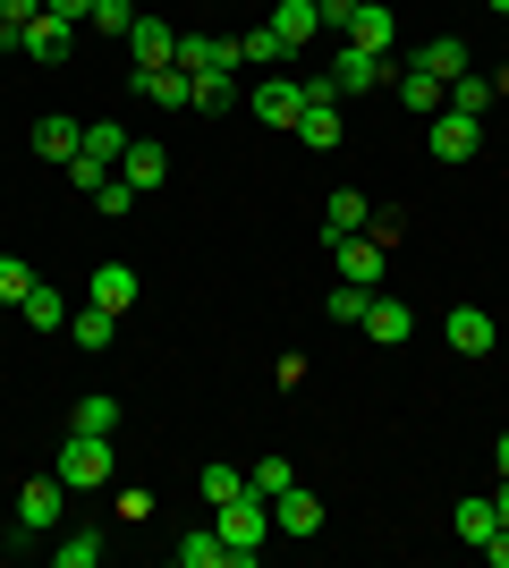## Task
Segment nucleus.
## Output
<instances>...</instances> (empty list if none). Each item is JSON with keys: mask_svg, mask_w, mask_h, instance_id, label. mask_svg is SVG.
Returning <instances> with one entry per match:
<instances>
[{"mask_svg": "<svg viewBox=\"0 0 509 568\" xmlns=\"http://www.w3.org/2000/svg\"><path fill=\"white\" fill-rule=\"evenodd\" d=\"M60 509H69V484H60V475H34V484L18 493V535H51Z\"/></svg>", "mask_w": 509, "mask_h": 568, "instance_id": "8", "label": "nucleus"}, {"mask_svg": "<svg viewBox=\"0 0 509 568\" xmlns=\"http://www.w3.org/2000/svg\"><path fill=\"white\" fill-rule=\"evenodd\" d=\"M120 179H128L136 195H153V187L170 179V153H162L153 136H128V153H120Z\"/></svg>", "mask_w": 509, "mask_h": 568, "instance_id": "13", "label": "nucleus"}, {"mask_svg": "<svg viewBox=\"0 0 509 568\" xmlns=\"http://www.w3.org/2000/svg\"><path fill=\"white\" fill-rule=\"evenodd\" d=\"M441 94H450V102H441V111H467V119H485V111H492V94H501V85H492L485 69H467V77H450V85H441Z\"/></svg>", "mask_w": 509, "mask_h": 568, "instance_id": "23", "label": "nucleus"}, {"mask_svg": "<svg viewBox=\"0 0 509 568\" xmlns=\"http://www.w3.org/2000/svg\"><path fill=\"white\" fill-rule=\"evenodd\" d=\"M425 144H434V162H476V153H485V119H467V111H434L425 119Z\"/></svg>", "mask_w": 509, "mask_h": 568, "instance_id": "3", "label": "nucleus"}, {"mask_svg": "<svg viewBox=\"0 0 509 568\" xmlns=\"http://www.w3.org/2000/svg\"><path fill=\"white\" fill-rule=\"evenodd\" d=\"M492 509H501V526H509V475H501V493H492Z\"/></svg>", "mask_w": 509, "mask_h": 568, "instance_id": "45", "label": "nucleus"}, {"mask_svg": "<svg viewBox=\"0 0 509 568\" xmlns=\"http://www.w3.org/2000/svg\"><path fill=\"white\" fill-rule=\"evenodd\" d=\"M323 77H332V94H374V85L390 77V60H383V51H357V43H339V51H332V69H323Z\"/></svg>", "mask_w": 509, "mask_h": 568, "instance_id": "7", "label": "nucleus"}, {"mask_svg": "<svg viewBox=\"0 0 509 568\" xmlns=\"http://www.w3.org/2000/svg\"><path fill=\"white\" fill-rule=\"evenodd\" d=\"M315 526H323V500L306 484H289V493L272 500V535H315Z\"/></svg>", "mask_w": 509, "mask_h": 568, "instance_id": "15", "label": "nucleus"}, {"mask_svg": "<svg viewBox=\"0 0 509 568\" xmlns=\"http://www.w3.org/2000/svg\"><path fill=\"white\" fill-rule=\"evenodd\" d=\"M281 60H289V43H281L272 26H246L238 34V69H281Z\"/></svg>", "mask_w": 509, "mask_h": 568, "instance_id": "28", "label": "nucleus"}, {"mask_svg": "<svg viewBox=\"0 0 509 568\" xmlns=\"http://www.w3.org/2000/svg\"><path fill=\"white\" fill-rule=\"evenodd\" d=\"M170 560H179V568H230V544L204 526V535H179V544H170Z\"/></svg>", "mask_w": 509, "mask_h": 568, "instance_id": "26", "label": "nucleus"}, {"mask_svg": "<svg viewBox=\"0 0 509 568\" xmlns=\"http://www.w3.org/2000/svg\"><path fill=\"white\" fill-rule=\"evenodd\" d=\"M230 102H238V85H230V77H195V111H204V119L230 111Z\"/></svg>", "mask_w": 509, "mask_h": 568, "instance_id": "36", "label": "nucleus"}, {"mask_svg": "<svg viewBox=\"0 0 509 568\" xmlns=\"http://www.w3.org/2000/svg\"><path fill=\"white\" fill-rule=\"evenodd\" d=\"M416 69H425V77H441V85H450V77H467V43H459V34H434V43L416 51Z\"/></svg>", "mask_w": 509, "mask_h": 568, "instance_id": "25", "label": "nucleus"}, {"mask_svg": "<svg viewBox=\"0 0 509 568\" xmlns=\"http://www.w3.org/2000/svg\"><path fill=\"white\" fill-rule=\"evenodd\" d=\"M170 51H179V34H170L162 18H136V26H128V60H136V69H170Z\"/></svg>", "mask_w": 509, "mask_h": 568, "instance_id": "16", "label": "nucleus"}, {"mask_svg": "<svg viewBox=\"0 0 509 568\" xmlns=\"http://www.w3.org/2000/svg\"><path fill=\"white\" fill-rule=\"evenodd\" d=\"M365 221H374V204H365L357 187H339V195H323V246H332V237H357Z\"/></svg>", "mask_w": 509, "mask_h": 568, "instance_id": "17", "label": "nucleus"}, {"mask_svg": "<svg viewBox=\"0 0 509 568\" xmlns=\"http://www.w3.org/2000/svg\"><path fill=\"white\" fill-rule=\"evenodd\" d=\"M492 526H501V509H492V493H467V500H459V544H485Z\"/></svg>", "mask_w": 509, "mask_h": 568, "instance_id": "31", "label": "nucleus"}, {"mask_svg": "<svg viewBox=\"0 0 509 568\" xmlns=\"http://www.w3.org/2000/svg\"><path fill=\"white\" fill-rule=\"evenodd\" d=\"M339 136H348V128H339V94H332V77H306V111H297V144L332 153Z\"/></svg>", "mask_w": 509, "mask_h": 568, "instance_id": "4", "label": "nucleus"}, {"mask_svg": "<svg viewBox=\"0 0 509 568\" xmlns=\"http://www.w3.org/2000/svg\"><path fill=\"white\" fill-rule=\"evenodd\" d=\"M213 535L230 544V568H255V551L272 544V500H264V493L213 500Z\"/></svg>", "mask_w": 509, "mask_h": 568, "instance_id": "1", "label": "nucleus"}, {"mask_svg": "<svg viewBox=\"0 0 509 568\" xmlns=\"http://www.w3.org/2000/svg\"><path fill=\"white\" fill-rule=\"evenodd\" d=\"M51 18H69V26H85V9H94V0H43Z\"/></svg>", "mask_w": 509, "mask_h": 568, "instance_id": "44", "label": "nucleus"}, {"mask_svg": "<svg viewBox=\"0 0 509 568\" xmlns=\"http://www.w3.org/2000/svg\"><path fill=\"white\" fill-rule=\"evenodd\" d=\"M69 339H77V348H111V339H120V314L85 297V306H69Z\"/></svg>", "mask_w": 509, "mask_h": 568, "instance_id": "19", "label": "nucleus"}, {"mask_svg": "<svg viewBox=\"0 0 509 568\" xmlns=\"http://www.w3.org/2000/svg\"><path fill=\"white\" fill-rule=\"evenodd\" d=\"M323 255H332V272H339V281H357V288H374V281H383V263H390V246H383V237H332V246H323Z\"/></svg>", "mask_w": 509, "mask_h": 568, "instance_id": "5", "label": "nucleus"}, {"mask_svg": "<svg viewBox=\"0 0 509 568\" xmlns=\"http://www.w3.org/2000/svg\"><path fill=\"white\" fill-rule=\"evenodd\" d=\"M297 111H306V77H264V85H255V119H264V128L297 136Z\"/></svg>", "mask_w": 509, "mask_h": 568, "instance_id": "9", "label": "nucleus"}, {"mask_svg": "<svg viewBox=\"0 0 509 568\" xmlns=\"http://www.w3.org/2000/svg\"><path fill=\"white\" fill-rule=\"evenodd\" d=\"M339 43L383 51V60H390V9H383V0H357V18H348V34H339Z\"/></svg>", "mask_w": 509, "mask_h": 568, "instance_id": "20", "label": "nucleus"}, {"mask_svg": "<svg viewBox=\"0 0 509 568\" xmlns=\"http://www.w3.org/2000/svg\"><path fill=\"white\" fill-rule=\"evenodd\" d=\"M170 69H187V77H230L238 69V43H230V34H179V51H170Z\"/></svg>", "mask_w": 509, "mask_h": 568, "instance_id": "6", "label": "nucleus"}, {"mask_svg": "<svg viewBox=\"0 0 509 568\" xmlns=\"http://www.w3.org/2000/svg\"><path fill=\"white\" fill-rule=\"evenodd\" d=\"M238 493H246L238 467H204V500H238Z\"/></svg>", "mask_w": 509, "mask_h": 568, "instance_id": "40", "label": "nucleus"}, {"mask_svg": "<svg viewBox=\"0 0 509 568\" xmlns=\"http://www.w3.org/2000/svg\"><path fill=\"white\" fill-rule=\"evenodd\" d=\"M18 314L34 323V332H69V297H60L51 281H34V288H26V297H18Z\"/></svg>", "mask_w": 509, "mask_h": 568, "instance_id": "22", "label": "nucleus"}, {"mask_svg": "<svg viewBox=\"0 0 509 568\" xmlns=\"http://www.w3.org/2000/svg\"><path fill=\"white\" fill-rule=\"evenodd\" d=\"M94 213H111V221H120V213H136V187H128L120 170H111V179H102V195H94Z\"/></svg>", "mask_w": 509, "mask_h": 568, "instance_id": "38", "label": "nucleus"}, {"mask_svg": "<svg viewBox=\"0 0 509 568\" xmlns=\"http://www.w3.org/2000/svg\"><path fill=\"white\" fill-rule=\"evenodd\" d=\"M60 179H69V187H77V195H102V179H111V170H102V162H94V153H77V162H69V170H60Z\"/></svg>", "mask_w": 509, "mask_h": 568, "instance_id": "39", "label": "nucleus"}, {"mask_svg": "<svg viewBox=\"0 0 509 568\" xmlns=\"http://www.w3.org/2000/svg\"><path fill=\"white\" fill-rule=\"evenodd\" d=\"M26 288H34V263H18V255H0V306H18Z\"/></svg>", "mask_w": 509, "mask_h": 568, "instance_id": "37", "label": "nucleus"}, {"mask_svg": "<svg viewBox=\"0 0 509 568\" xmlns=\"http://www.w3.org/2000/svg\"><path fill=\"white\" fill-rule=\"evenodd\" d=\"M315 18H323V34H348V18H357V0H315Z\"/></svg>", "mask_w": 509, "mask_h": 568, "instance_id": "41", "label": "nucleus"}, {"mask_svg": "<svg viewBox=\"0 0 509 568\" xmlns=\"http://www.w3.org/2000/svg\"><path fill=\"white\" fill-rule=\"evenodd\" d=\"M272 34H281V43H289V51H306V43H315V34H323V18H315V0H272Z\"/></svg>", "mask_w": 509, "mask_h": 568, "instance_id": "14", "label": "nucleus"}, {"mask_svg": "<svg viewBox=\"0 0 509 568\" xmlns=\"http://www.w3.org/2000/svg\"><path fill=\"white\" fill-rule=\"evenodd\" d=\"M408 332H416V314L399 306V297H374V306H365V339H383V348H399Z\"/></svg>", "mask_w": 509, "mask_h": 568, "instance_id": "24", "label": "nucleus"}, {"mask_svg": "<svg viewBox=\"0 0 509 568\" xmlns=\"http://www.w3.org/2000/svg\"><path fill=\"white\" fill-rule=\"evenodd\" d=\"M85 297H94V306H111V314H128V306H136V272H128V263H94Z\"/></svg>", "mask_w": 509, "mask_h": 568, "instance_id": "18", "label": "nucleus"}, {"mask_svg": "<svg viewBox=\"0 0 509 568\" xmlns=\"http://www.w3.org/2000/svg\"><path fill=\"white\" fill-rule=\"evenodd\" d=\"M111 467H120V450H111V433H69V442H60V484H69V493H94V484H111Z\"/></svg>", "mask_w": 509, "mask_h": 568, "instance_id": "2", "label": "nucleus"}, {"mask_svg": "<svg viewBox=\"0 0 509 568\" xmlns=\"http://www.w3.org/2000/svg\"><path fill=\"white\" fill-rule=\"evenodd\" d=\"M128 85L145 102H162V111H195V77L187 69H128Z\"/></svg>", "mask_w": 509, "mask_h": 568, "instance_id": "10", "label": "nucleus"}, {"mask_svg": "<svg viewBox=\"0 0 509 568\" xmlns=\"http://www.w3.org/2000/svg\"><path fill=\"white\" fill-rule=\"evenodd\" d=\"M492 458H501V475H509V433H501V450H492Z\"/></svg>", "mask_w": 509, "mask_h": 568, "instance_id": "47", "label": "nucleus"}, {"mask_svg": "<svg viewBox=\"0 0 509 568\" xmlns=\"http://www.w3.org/2000/svg\"><path fill=\"white\" fill-rule=\"evenodd\" d=\"M85 26H94V34H111V43H120L128 26H136V0H94V9H85Z\"/></svg>", "mask_w": 509, "mask_h": 568, "instance_id": "34", "label": "nucleus"}, {"mask_svg": "<svg viewBox=\"0 0 509 568\" xmlns=\"http://www.w3.org/2000/svg\"><path fill=\"white\" fill-rule=\"evenodd\" d=\"M69 433H120V399H111V390H94V399H77Z\"/></svg>", "mask_w": 509, "mask_h": 568, "instance_id": "30", "label": "nucleus"}, {"mask_svg": "<svg viewBox=\"0 0 509 568\" xmlns=\"http://www.w3.org/2000/svg\"><path fill=\"white\" fill-rule=\"evenodd\" d=\"M289 484H297V467H289V458H255V475H246V493H264V500H281Z\"/></svg>", "mask_w": 509, "mask_h": 568, "instance_id": "33", "label": "nucleus"}, {"mask_svg": "<svg viewBox=\"0 0 509 568\" xmlns=\"http://www.w3.org/2000/svg\"><path fill=\"white\" fill-rule=\"evenodd\" d=\"M492 339H501V332H492L485 306H459V314H450V348H459V356H492Z\"/></svg>", "mask_w": 509, "mask_h": 568, "instance_id": "21", "label": "nucleus"}, {"mask_svg": "<svg viewBox=\"0 0 509 568\" xmlns=\"http://www.w3.org/2000/svg\"><path fill=\"white\" fill-rule=\"evenodd\" d=\"M365 306H374V288H357V281H339L332 297H323V314H332V323H365Z\"/></svg>", "mask_w": 509, "mask_h": 568, "instance_id": "35", "label": "nucleus"}, {"mask_svg": "<svg viewBox=\"0 0 509 568\" xmlns=\"http://www.w3.org/2000/svg\"><path fill=\"white\" fill-rule=\"evenodd\" d=\"M18 51H26V60H51V69H60V60L77 51V26H69V18H51V9H43V18H34V26L18 34Z\"/></svg>", "mask_w": 509, "mask_h": 568, "instance_id": "12", "label": "nucleus"}, {"mask_svg": "<svg viewBox=\"0 0 509 568\" xmlns=\"http://www.w3.org/2000/svg\"><path fill=\"white\" fill-rule=\"evenodd\" d=\"M51 560H60V568H94L102 560V535H94V526H69V535L51 544Z\"/></svg>", "mask_w": 509, "mask_h": 568, "instance_id": "32", "label": "nucleus"}, {"mask_svg": "<svg viewBox=\"0 0 509 568\" xmlns=\"http://www.w3.org/2000/svg\"><path fill=\"white\" fill-rule=\"evenodd\" d=\"M85 153H94L102 170H120V153H128V128H120V119H85Z\"/></svg>", "mask_w": 509, "mask_h": 568, "instance_id": "29", "label": "nucleus"}, {"mask_svg": "<svg viewBox=\"0 0 509 568\" xmlns=\"http://www.w3.org/2000/svg\"><path fill=\"white\" fill-rule=\"evenodd\" d=\"M43 18V0H0V26H34Z\"/></svg>", "mask_w": 509, "mask_h": 568, "instance_id": "42", "label": "nucleus"}, {"mask_svg": "<svg viewBox=\"0 0 509 568\" xmlns=\"http://www.w3.org/2000/svg\"><path fill=\"white\" fill-rule=\"evenodd\" d=\"M485 9H501V18H509V0H485Z\"/></svg>", "mask_w": 509, "mask_h": 568, "instance_id": "48", "label": "nucleus"}, {"mask_svg": "<svg viewBox=\"0 0 509 568\" xmlns=\"http://www.w3.org/2000/svg\"><path fill=\"white\" fill-rule=\"evenodd\" d=\"M34 153H43L51 170H69L77 153H85V119H60V111H51V119H34Z\"/></svg>", "mask_w": 509, "mask_h": 568, "instance_id": "11", "label": "nucleus"}, {"mask_svg": "<svg viewBox=\"0 0 509 568\" xmlns=\"http://www.w3.org/2000/svg\"><path fill=\"white\" fill-rule=\"evenodd\" d=\"M485 560H492V568H509V526H492V535H485Z\"/></svg>", "mask_w": 509, "mask_h": 568, "instance_id": "43", "label": "nucleus"}, {"mask_svg": "<svg viewBox=\"0 0 509 568\" xmlns=\"http://www.w3.org/2000/svg\"><path fill=\"white\" fill-rule=\"evenodd\" d=\"M492 85H501V94H509V60H501V69H492Z\"/></svg>", "mask_w": 509, "mask_h": 568, "instance_id": "46", "label": "nucleus"}, {"mask_svg": "<svg viewBox=\"0 0 509 568\" xmlns=\"http://www.w3.org/2000/svg\"><path fill=\"white\" fill-rule=\"evenodd\" d=\"M399 102H408L416 119H434V111H441V102H450V94H441V77H425V69H416V60H408V69H399Z\"/></svg>", "mask_w": 509, "mask_h": 568, "instance_id": "27", "label": "nucleus"}]
</instances>
